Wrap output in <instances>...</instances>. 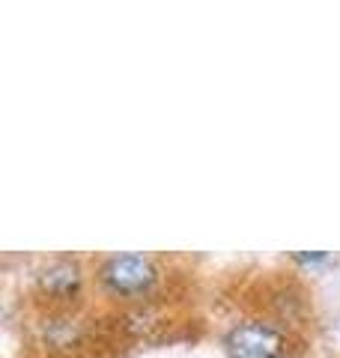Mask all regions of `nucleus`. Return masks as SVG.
<instances>
[{"instance_id":"nucleus-1","label":"nucleus","mask_w":340,"mask_h":358,"mask_svg":"<svg viewBox=\"0 0 340 358\" xmlns=\"http://www.w3.org/2000/svg\"><path fill=\"white\" fill-rule=\"evenodd\" d=\"M224 350L230 358H281L287 350V338L271 322L251 320L227 331Z\"/></svg>"},{"instance_id":"nucleus-2","label":"nucleus","mask_w":340,"mask_h":358,"mask_svg":"<svg viewBox=\"0 0 340 358\" xmlns=\"http://www.w3.org/2000/svg\"><path fill=\"white\" fill-rule=\"evenodd\" d=\"M101 281H105L113 293H122V296L143 293V289L153 287V281H155V266L141 254H120L105 263Z\"/></svg>"},{"instance_id":"nucleus-3","label":"nucleus","mask_w":340,"mask_h":358,"mask_svg":"<svg viewBox=\"0 0 340 358\" xmlns=\"http://www.w3.org/2000/svg\"><path fill=\"white\" fill-rule=\"evenodd\" d=\"M45 287L51 289V293H72L78 287V268L75 266H54L51 272H45Z\"/></svg>"}]
</instances>
